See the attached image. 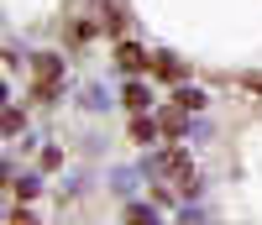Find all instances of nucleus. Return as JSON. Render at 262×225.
<instances>
[{
	"mask_svg": "<svg viewBox=\"0 0 262 225\" xmlns=\"http://www.w3.org/2000/svg\"><path fill=\"white\" fill-rule=\"evenodd\" d=\"M158 126L168 131V137H184V105H179V110H163V116H158Z\"/></svg>",
	"mask_w": 262,
	"mask_h": 225,
	"instance_id": "f257e3e1",
	"label": "nucleus"
},
{
	"mask_svg": "<svg viewBox=\"0 0 262 225\" xmlns=\"http://www.w3.org/2000/svg\"><path fill=\"white\" fill-rule=\"evenodd\" d=\"M116 58H121V69H142V63H147V53H142V48H131V42H121V53H116Z\"/></svg>",
	"mask_w": 262,
	"mask_h": 225,
	"instance_id": "f03ea898",
	"label": "nucleus"
},
{
	"mask_svg": "<svg viewBox=\"0 0 262 225\" xmlns=\"http://www.w3.org/2000/svg\"><path fill=\"white\" fill-rule=\"evenodd\" d=\"M158 121H131V137H137V142H152V137H158Z\"/></svg>",
	"mask_w": 262,
	"mask_h": 225,
	"instance_id": "7ed1b4c3",
	"label": "nucleus"
},
{
	"mask_svg": "<svg viewBox=\"0 0 262 225\" xmlns=\"http://www.w3.org/2000/svg\"><path fill=\"white\" fill-rule=\"evenodd\" d=\"M126 105L142 110V105H147V84H126Z\"/></svg>",
	"mask_w": 262,
	"mask_h": 225,
	"instance_id": "20e7f679",
	"label": "nucleus"
},
{
	"mask_svg": "<svg viewBox=\"0 0 262 225\" xmlns=\"http://www.w3.org/2000/svg\"><path fill=\"white\" fill-rule=\"evenodd\" d=\"M179 105L184 110H205V95H200V89H179Z\"/></svg>",
	"mask_w": 262,
	"mask_h": 225,
	"instance_id": "39448f33",
	"label": "nucleus"
},
{
	"mask_svg": "<svg viewBox=\"0 0 262 225\" xmlns=\"http://www.w3.org/2000/svg\"><path fill=\"white\" fill-rule=\"evenodd\" d=\"M152 69H158L163 79H179V74H184V69H179V63H173V58H152Z\"/></svg>",
	"mask_w": 262,
	"mask_h": 225,
	"instance_id": "423d86ee",
	"label": "nucleus"
},
{
	"mask_svg": "<svg viewBox=\"0 0 262 225\" xmlns=\"http://www.w3.org/2000/svg\"><path fill=\"white\" fill-rule=\"evenodd\" d=\"M32 69H37L42 79H48V84H53V79H58V58H37V63H32Z\"/></svg>",
	"mask_w": 262,
	"mask_h": 225,
	"instance_id": "0eeeda50",
	"label": "nucleus"
},
{
	"mask_svg": "<svg viewBox=\"0 0 262 225\" xmlns=\"http://www.w3.org/2000/svg\"><path fill=\"white\" fill-rule=\"evenodd\" d=\"M242 84H247V89H257V95H262V74H247Z\"/></svg>",
	"mask_w": 262,
	"mask_h": 225,
	"instance_id": "6e6552de",
	"label": "nucleus"
}]
</instances>
